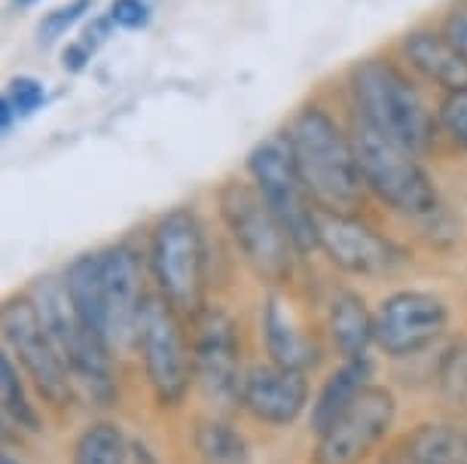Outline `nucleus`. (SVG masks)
Returning <instances> with one entry per match:
<instances>
[{"mask_svg": "<svg viewBox=\"0 0 467 464\" xmlns=\"http://www.w3.org/2000/svg\"><path fill=\"white\" fill-rule=\"evenodd\" d=\"M398 400L382 385H367L339 422L318 437L312 464H360L391 431Z\"/></svg>", "mask_w": 467, "mask_h": 464, "instance_id": "nucleus-12", "label": "nucleus"}, {"mask_svg": "<svg viewBox=\"0 0 467 464\" xmlns=\"http://www.w3.org/2000/svg\"><path fill=\"white\" fill-rule=\"evenodd\" d=\"M196 449L208 464H248L244 437L217 418H205L196 425Z\"/></svg>", "mask_w": 467, "mask_h": 464, "instance_id": "nucleus-23", "label": "nucleus"}, {"mask_svg": "<svg viewBox=\"0 0 467 464\" xmlns=\"http://www.w3.org/2000/svg\"><path fill=\"white\" fill-rule=\"evenodd\" d=\"M318 251L333 266L360 278H385L407 266V251L373 230L358 214H337L318 208Z\"/></svg>", "mask_w": 467, "mask_h": 464, "instance_id": "nucleus-10", "label": "nucleus"}, {"mask_svg": "<svg viewBox=\"0 0 467 464\" xmlns=\"http://www.w3.org/2000/svg\"><path fill=\"white\" fill-rule=\"evenodd\" d=\"M108 15L119 31H140L153 19L147 0H110Z\"/></svg>", "mask_w": 467, "mask_h": 464, "instance_id": "nucleus-29", "label": "nucleus"}, {"mask_svg": "<svg viewBox=\"0 0 467 464\" xmlns=\"http://www.w3.org/2000/svg\"><path fill=\"white\" fill-rule=\"evenodd\" d=\"M281 135L290 147L308 196L321 211L355 214L364 205L367 187L358 169L351 131L324 104H303Z\"/></svg>", "mask_w": 467, "mask_h": 464, "instance_id": "nucleus-2", "label": "nucleus"}, {"mask_svg": "<svg viewBox=\"0 0 467 464\" xmlns=\"http://www.w3.org/2000/svg\"><path fill=\"white\" fill-rule=\"evenodd\" d=\"M104 303H108V343L126 348L138 343V321L144 309V269L131 244H113L101 251Z\"/></svg>", "mask_w": 467, "mask_h": 464, "instance_id": "nucleus-14", "label": "nucleus"}, {"mask_svg": "<svg viewBox=\"0 0 467 464\" xmlns=\"http://www.w3.org/2000/svg\"><path fill=\"white\" fill-rule=\"evenodd\" d=\"M217 208L254 273L266 284L290 282L299 251L260 190L244 180H226L217 190Z\"/></svg>", "mask_w": 467, "mask_h": 464, "instance_id": "nucleus-4", "label": "nucleus"}, {"mask_svg": "<svg viewBox=\"0 0 467 464\" xmlns=\"http://www.w3.org/2000/svg\"><path fill=\"white\" fill-rule=\"evenodd\" d=\"M0 400H4L6 418H10L16 428L31 431V434L43 431V422H40L37 409H34V404L28 400V394H25V385L19 379V373H16L10 355L0 357Z\"/></svg>", "mask_w": 467, "mask_h": 464, "instance_id": "nucleus-24", "label": "nucleus"}, {"mask_svg": "<svg viewBox=\"0 0 467 464\" xmlns=\"http://www.w3.org/2000/svg\"><path fill=\"white\" fill-rule=\"evenodd\" d=\"M4 339L43 397L52 407H67L70 394H74V379H70V370L52 343L49 330L43 327L34 296H10L4 303Z\"/></svg>", "mask_w": 467, "mask_h": 464, "instance_id": "nucleus-9", "label": "nucleus"}, {"mask_svg": "<svg viewBox=\"0 0 467 464\" xmlns=\"http://www.w3.org/2000/svg\"><path fill=\"white\" fill-rule=\"evenodd\" d=\"M126 434L113 422L89 425L74 443V464H126Z\"/></svg>", "mask_w": 467, "mask_h": 464, "instance_id": "nucleus-22", "label": "nucleus"}, {"mask_svg": "<svg viewBox=\"0 0 467 464\" xmlns=\"http://www.w3.org/2000/svg\"><path fill=\"white\" fill-rule=\"evenodd\" d=\"M19 6H34V4H40V0H16Z\"/></svg>", "mask_w": 467, "mask_h": 464, "instance_id": "nucleus-34", "label": "nucleus"}, {"mask_svg": "<svg viewBox=\"0 0 467 464\" xmlns=\"http://www.w3.org/2000/svg\"><path fill=\"white\" fill-rule=\"evenodd\" d=\"M308 400L306 373L287 370V366H251L242 379L239 404L263 425H294Z\"/></svg>", "mask_w": 467, "mask_h": 464, "instance_id": "nucleus-15", "label": "nucleus"}, {"mask_svg": "<svg viewBox=\"0 0 467 464\" xmlns=\"http://www.w3.org/2000/svg\"><path fill=\"white\" fill-rule=\"evenodd\" d=\"M16 122H19V113H16L13 101L4 95V98H0V129H4V135H10L16 129Z\"/></svg>", "mask_w": 467, "mask_h": 464, "instance_id": "nucleus-33", "label": "nucleus"}, {"mask_svg": "<svg viewBox=\"0 0 467 464\" xmlns=\"http://www.w3.org/2000/svg\"><path fill=\"white\" fill-rule=\"evenodd\" d=\"M138 348L144 357V370L150 388L156 394V404L178 407L190 391L196 364H192V348L187 345V334H183L181 312L162 294L144 300L138 321Z\"/></svg>", "mask_w": 467, "mask_h": 464, "instance_id": "nucleus-7", "label": "nucleus"}, {"mask_svg": "<svg viewBox=\"0 0 467 464\" xmlns=\"http://www.w3.org/2000/svg\"><path fill=\"white\" fill-rule=\"evenodd\" d=\"M437 117H440L443 135L467 153V89L443 95V101H440V108H437Z\"/></svg>", "mask_w": 467, "mask_h": 464, "instance_id": "nucleus-27", "label": "nucleus"}, {"mask_svg": "<svg viewBox=\"0 0 467 464\" xmlns=\"http://www.w3.org/2000/svg\"><path fill=\"white\" fill-rule=\"evenodd\" d=\"M89 13H92V0H67L65 6H58V10L43 15V22L37 28L40 40L43 43H56L58 37H65L67 31H74Z\"/></svg>", "mask_w": 467, "mask_h": 464, "instance_id": "nucleus-26", "label": "nucleus"}, {"mask_svg": "<svg viewBox=\"0 0 467 464\" xmlns=\"http://www.w3.org/2000/svg\"><path fill=\"white\" fill-rule=\"evenodd\" d=\"M150 266L160 294L181 314L196 318L205 309V235L190 208H174L156 221Z\"/></svg>", "mask_w": 467, "mask_h": 464, "instance_id": "nucleus-5", "label": "nucleus"}, {"mask_svg": "<svg viewBox=\"0 0 467 464\" xmlns=\"http://www.w3.org/2000/svg\"><path fill=\"white\" fill-rule=\"evenodd\" d=\"M369 376H373V366H369L367 357H351L339 370L330 373V379L324 382V388L312 404V418L308 422H312L315 434L321 437L339 422V416L355 404L358 394L369 385Z\"/></svg>", "mask_w": 467, "mask_h": 464, "instance_id": "nucleus-19", "label": "nucleus"}, {"mask_svg": "<svg viewBox=\"0 0 467 464\" xmlns=\"http://www.w3.org/2000/svg\"><path fill=\"white\" fill-rule=\"evenodd\" d=\"M388 464H467V431L455 425H421L403 437Z\"/></svg>", "mask_w": 467, "mask_h": 464, "instance_id": "nucleus-20", "label": "nucleus"}, {"mask_svg": "<svg viewBox=\"0 0 467 464\" xmlns=\"http://www.w3.org/2000/svg\"><path fill=\"white\" fill-rule=\"evenodd\" d=\"M34 303L40 309L43 327L49 330L52 343L65 357L70 379L80 382L86 391L99 400L101 407L110 404L113 397V373H110V345L99 334L80 321V314L70 305L65 287L43 282L34 294Z\"/></svg>", "mask_w": 467, "mask_h": 464, "instance_id": "nucleus-8", "label": "nucleus"}, {"mask_svg": "<svg viewBox=\"0 0 467 464\" xmlns=\"http://www.w3.org/2000/svg\"><path fill=\"white\" fill-rule=\"evenodd\" d=\"M251 183L285 223L299 253L318 248V205L308 196L285 135H272L248 153Z\"/></svg>", "mask_w": 467, "mask_h": 464, "instance_id": "nucleus-6", "label": "nucleus"}, {"mask_svg": "<svg viewBox=\"0 0 467 464\" xmlns=\"http://www.w3.org/2000/svg\"><path fill=\"white\" fill-rule=\"evenodd\" d=\"M437 382L440 391L446 394L452 404L467 407V339L449 345L437 364Z\"/></svg>", "mask_w": 467, "mask_h": 464, "instance_id": "nucleus-25", "label": "nucleus"}, {"mask_svg": "<svg viewBox=\"0 0 467 464\" xmlns=\"http://www.w3.org/2000/svg\"><path fill=\"white\" fill-rule=\"evenodd\" d=\"M0 464H19V461H13L10 455H4V459H0Z\"/></svg>", "mask_w": 467, "mask_h": 464, "instance_id": "nucleus-35", "label": "nucleus"}, {"mask_svg": "<svg viewBox=\"0 0 467 464\" xmlns=\"http://www.w3.org/2000/svg\"><path fill=\"white\" fill-rule=\"evenodd\" d=\"M446 303L425 291L391 294L376 312V345L391 357H410L428 348L446 330Z\"/></svg>", "mask_w": 467, "mask_h": 464, "instance_id": "nucleus-13", "label": "nucleus"}, {"mask_svg": "<svg viewBox=\"0 0 467 464\" xmlns=\"http://www.w3.org/2000/svg\"><path fill=\"white\" fill-rule=\"evenodd\" d=\"M348 131L351 141H355L364 187L379 202H385L391 211L403 217H412V221H431V217L443 211L440 192L425 171V165H421V156L385 138L382 131H376L358 117H351Z\"/></svg>", "mask_w": 467, "mask_h": 464, "instance_id": "nucleus-3", "label": "nucleus"}, {"mask_svg": "<svg viewBox=\"0 0 467 464\" xmlns=\"http://www.w3.org/2000/svg\"><path fill=\"white\" fill-rule=\"evenodd\" d=\"M92 56H95V52L86 46L83 40H74V43H67V46L61 49V67H65L67 74H83L86 67H89Z\"/></svg>", "mask_w": 467, "mask_h": 464, "instance_id": "nucleus-31", "label": "nucleus"}, {"mask_svg": "<svg viewBox=\"0 0 467 464\" xmlns=\"http://www.w3.org/2000/svg\"><path fill=\"white\" fill-rule=\"evenodd\" d=\"M443 34L455 43V49L467 58V0H455L443 19Z\"/></svg>", "mask_w": 467, "mask_h": 464, "instance_id": "nucleus-30", "label": "nucleus"}, {"mask_svg": "<svg viewBox=\"0 0 467 464\" xmlns=\"http://www.w3.org/2000/svg\"><path fill=\"white\" fill-rule=\"evenodd\" d=\"M192 364H196V379L208 400L217 407L239 404L242 394V345L235 321L223 309L205 305L192 318Z\"/></svg>", "mask_w": 467, "mask_h": 464, "instance_id": "nucleus-11", "label": "nucleus"}, {"mask_svg": "<svg viewBox=\"0 0 467 464\" xmlns=\"http://www.w3.org/2000/svg\"><path fill=\"white\" fill-rule=\"evenodd\" d=\"M4 95L13 101V108H16V113H19V119L34 117V113L43 110V104H47V86H43L37 77H28V74L13 77Z\"/></svg>", "mask_w": 467, "mask_h": 464, "instance_id": "nucleus-28", "label": "nucleus"}, {"mask_svg": "<svg viewBox=\"0 0 467 464\" xmlns=\"http://www.w3.org/2000/svg\"><path fill=\"white\" fill-rule=\"evenodd\" d=\"M330 336L346 361L367 357V348L376 343V314H369L367 303L355 291H339L333 296Z\"/></svg>", "mask_w": 467, "mask_h": 464, "instance_id": "nucleus-21", "label": "nucleus"}, {"mask_svg": "<svg viewBox=\"0 0 467 464\" xmlns=\"http://www.w3.org/2000/svg\"><path fill=\"white\" fill-rule=\"evenodd\" d=\"M113 28H117V25L110 22V15H104V19H101V15H99V19L86 22V28H83V37H80V40H83L86 46H89L92 52H99V49L104 46V43L110 40Z\"/></svg>", "mask_w": 467, "mask_h": 464, "instance_id": "nucleus-32", "label": "nucleus"}, {"mask_svg": "<svg viewBox=\"0 0 467 464\" xmlns=\"http://www.w3.org/2000/svg\"><path fill=\"white\" fill-rule=\"evenodd\" d=\"M400 58L410 71H416L421 80L443 89V95L467 89V58L455 49V43L446 37L443 28H410L398 43Z\"/></svg>", "mask_w": 467, "mask_h": 464, "instance_id": "nucleus-16", "label": "nucleus"}, {"mask_svg": "<svg viewBox=\"0 0 467 464\" xmlns=\"http://www.w3.org/2000/svg\"><path fill=\"white\" fill-rule=\"evenodd\" d=\"M70 305L80 314V321L92 334L108 343V303H104V275H101V253H80L67 263L61 278ZM110 345V343H108Z\"/></svg>", "mask_w": 467, "mask_h": 464, "instance_id": "nucleus-17", "label": "nucleus"}, {"mask_svg": "<svg viewBox=\"0 0 467 464\" xmlns=\"http://www.w3.org/2000/svg\"><path fill=\"white\" fill-rule=\"evenodd\" d=\"M351 117L382 131L416 156H428L440 141V117L421 95L403 61L388 56L360 58L346 77Z\"/></svg>", "mask_w": 467, "mask_h": 464, "instance_id": "nucleus-1", "label": "nucleus"}, {"mask_svg": "<svg viewBox=\"0 0 467 464\" xmlns=\"http://www.w3.org/2000/svg\"><path fill=\"white\" fill-rule=\"evenodd\" d=\"M263 336H266V352L272 355V364L287 366V370H312L321 361V348L312 336L296 330L290 321V312H285L278 296H269L263 305Z\"/></svg>", "mask_w": 467, "mask_h": 464, "instance_id": "nucleus-18", "label": "nucleus"}]
</instances>
